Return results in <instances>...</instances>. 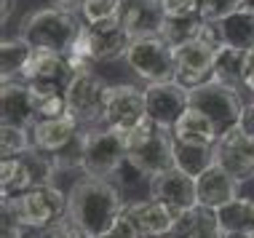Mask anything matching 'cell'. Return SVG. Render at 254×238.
<instances>
[{
  "label": "cell",
  "mask_w": 254,
  "mask_h": 238,
  "mask_svg": "<svg viewBox=\"0 0 254 238\" xmlns=\"http://www.w3.org/2000/svg\"><path fill=\"white\" fill-rule=\"evenodd\" d=\"M123 190L110 179L86 174L67 193V217L83 230L86 238H99L126 212Z\"/></svg>",
  "instance_id": "obj_1"
},
{
  "label": "cell",
  "mask_w": 254,
  "mask_h": 238,
  "mask_svg": "<svg viewBox=\"0 0 254 238\" xmlns=\"http://www.w3.org/2000/svg\"><path fill=\"white\" fill-rule=\"evenodd\" d=\"M80 27H83V19L75 16V11H64L59 5H54V8H40L27 13L22 27H19V35L32 49L67 54L72 49Z\"/></svg>",
  "instance_id": "obj_2"
},
{
  "label": "cell",
  "mask_w": 254,
  "mask_h": 238,
  "mask_svg": "<svg viewBox=\"0 0 254 238\" xmlns=\"http://www.w3.org/2000/svg\"><path fill=\"white\" fill-rule=\"evenodd\" d=\"M219 46H222L219 27L211 22H203L198 38L174 49V62H177L174 80L180 86H185L188 91L206 83V80H211L214 78V57H217Z\"/></svg>",
  "instance_id": "obj_3"
},
{
  "label": "cell",
  "mask_w": 254,
  "mask_h": 238,
  "mask_svg": "<svg viewBox=\"0 0 254 238\" xmlns=\"http://www.w3.org/2000/svg\"><path fill=\"white\" fill-rule=\"evenodd\" d=\"M3 214L30 230H46L67 214V195L57 185H38L22 195L3 198Z\"/></svg>",
  "instance_id": "obj_4"
},
{
  "label": "cell",
  "mask_w": 254,
  "mask_h": 238,
  "mask_svg": "<svg viewBox=\"0 0 254 238\" xmlns=\"http://www.w3.org/2000/svg\"><path fill=\"white\" fill-rule=\"evenodd\" d=\"M188 99H190V107L201 110L214 123V128L219 134L236 128L238 120H241L244 107H246V102L241 99L236 86L222 83V80H214V78L206 80L201 86H195V88H190Z\"/></svg>",
  "instance_id": "obj_5"
},
{
  "label": "cell",
  "mask_w": 254,
  "mask_h": 238,
  "mask_svg": "<svg viewBox=\"0 0 254 238\" xmlns=\"http://www.w3.org/2000/svg\"><path fill=\"white\" fill-rule=\"evenodd\" d=\"M126 62L147 83H166V80H174L177 75L174 46L163 35L134 38L126 51Z\"/></svg>",
  "instance_id": "obj_6"
},
{
  "label": "cell",
  "mask_w": 254,
  "mask_h": 238,
  "mask_svg": "<svg viewBox=\"0 0 254 238\" xmlns=\"http://www.w3.org/2000/svg\"><path fill=\"white\" fill-rule=\"evenodd\" d=\"M126 163V145L121 131L110 126L91 128L83 134V172L91 177H110L118 174V169Z\"/></svg>",
  "instance_id": "obj_7"
},
{
  "label": "cell",
  "mask_w": 254,
  "mask_h": 238,
  "mask_svg": "<svg viewBox=\"0 0 254 238\" xmlns=\"http://www.w3.org/2000/svg\"><path fill=\"white\" fill-rule=\"evenodd\" d=\"M110 86L102 80L94 70H80L75 72L67 83L64 99H67V113L78 118V123H102L105 113V99H107Z\"/></svg>",
  "instance_id": "obj_8"
},
{
  "label": "cell",
  "mask_w": 254,
  "mask_h": 238,
  "mask_svg": "<svg viewBox=\"0 0 254 238\" xmlns=\"http://www.w3.org/2000/svg\"><path fill=\"white\" fill-rule=\"evenodd\" d=\"M72 75L64 54L46 49H32L30 62L22 70V80L38 94H64Z\"/></svg>",
  "instance_id": "obj_9"
},
{
  "label": "cell",
  "mask_w": 254,
  "mask_h": 238,
  "mask_svg": "<svg viewBox=\"0 0 254 238\" xmlns=\"http://www.w3.org/2000/svg\"><path fill=\"white\" fill-rule=\"evenodd\" d=\"M147 102L145 88H136L131 83L110 86L105 99V113H102V126H110L115 131H128L147 120Z\"/></svg>",
  "instance_id": "obj_10"
},
{
  "label": "cell",
  "mask_w": 254,
  "mask_h": 238,
  "mask_svg": "<svg viewBox=\"0 0 254 238\" xmlns=\"http://www.w3.org/2000/svg\"><path fill=\"white\" fill-rule=\"evenodd\" d=\"M147 193L150 198L166 203L177 217L185 214L188 209L198 206V190H195V177L185 174L182 169L171 166L166 172L155 174L147 179Z\"/></svg>",
  "instance_id": "obj_11"
},
{
  "label": "cell",
  "mask_w": 254,
  "mask_h": 238,
  "mask_svg": "<svg viewBox=\"0 0 254 238\" xmlns=\"http://www.w3.org/2000/svg\"><path fill=\"white\" fill-rule=\"evenodd\" d=\"M145 102H147V115L155 126L161 128H174V123L182 118V113L190 107L188 88L180 86L177 80L166 83H147L145 86Z\"/></svg>",
  "instance_id": "obj_12"
},
{
  "label": "cell",
  "mask_w": 254,
  "mask_h": 238,
  "mask_svg": "<svg viewBox=\"0 0 254 238\" xmlns=\"http://www.w3.org/2000/svg\"><path fill=\"white\" fill-rule=\"evenodd\" d=\"M214 153L217 163L228 169L238 182L254 179V137H249L241 126L219 134Z\"/></svg>",
  "instance_id": "obj_13"
},
{
  "label": "cell",
  "mask_w": 254,
  "mask_h": 238,
  "mask_svg": "<svg viewBox=\"0 0 254 238\" xmlns=\"http://www.w3.org/2000/svg\"><path fill=\"white\" fill-rule=\"evenodd\" d=\"M86 38H88V51L94 62H110V59L126 57L131 35L126 32L121 16H107L99 22H86Z\"/></svg>",
  "instance_id": "obj_14"
},
{
  "label": "cell",
  "mask_w": 254,
  "mask_h": 238,
  "mask_svg": "<svg viewBox=\"0 0 254 238\" xmlns=\"http://www.w3.org/2000/svg\"><path fill=\"white\" fill-rule=\"evenodd\" d=\"M126 161L134 163L145 177H155L174 166V137L169 128L158 126L150 137L126 153Z\"/></svg>",
  "instance_id": "obj_15"
},
{
  "label": "cell",
  "mask_w": 254,
  "mask_h": 238,
  "mask_svg": "<svg viewBox=\"0 0 254 238\" xmlns=\"http://www.w3.org/2000/svg\"><path fill=\"white\" fill-rule=\"evenodd\" d=\"M0 115L3 123L8 126H22V128H32L38 120L35 113V94L24 80H3L0 88Z\"/></svg>",
  "instance_id": "obj_16"
},
{
  "label": "cell",
  "mask_w": 254,
  "mask_h": 238,
  "mask_svg": "<svg viewBox=\"0 0 254 238\" xmlns=\"http://www.w3.org/2000/svg\"><path fill=\"white\" fill-rule=\"evenodd\" d=\"M126 32L134 38H147V35H161L166 13H163L161 0H123L118 11Z\"/></svg>",
  "instance_id": "obj_17"
},
{
  "label": "cell",
  "mask_w": 254,
  "mask_h": 238,
  "mask_svg": "<svg viewBox=\"0 0 254 238\" xmlns=\"http://www.w3.org/2000/svg\"><path fill=\"white\" fill-rule=\"evenodd\" d=\"M126 214L131 217L142 238H166L177 222V214L171 212L166 203L147 198V201H134L126 206Z\"/></svg>",
  "instance_id": "obj_18"
},
{
  "label": "cell",
  "mask_w": 254,
  "mask_h": 238,
  "mask_svg": "<svg viewBox=\"0 0 254 238\" xmlns=\"http://www.w3.org/2000/svg\"><path fill=\"white\" fill-rule=\"evenodd\" d=\"M238 185L241 182L233 177L225 166H219L214 161L206 172L195 179V190H198V203L209 209H219L228 201H233L238 195Z\"/></svg>",
  "instance_id": "obj_19"
},
{
  "label": "cell",
  "mask_w": 254,
  "mask_h": 238,
  "mask_svg": "<svg viewBox=\"0 0 254 238\" xmlns=\"http://www.w3.org/2000/svg\"><path fill=\"white\" fill-rule=\"evenodd\" d=\"M78 118H72L70 113L62 115V118H49V120H35V126L30 128L32 134V147H38V150L43 153H59L64 150L70 142L78 137Z\"/></svg>",
  "instance_id": "obj_20"
},
{
  "label": "cell",
  "mask_w": 254,
  "mask_h": 238,
  "mask_svg": "<svg viewBox=\"0 0 254 238\" xmlns=\"http://www.w3.org/2000/svg\"><path fill=\"white\" fill-rule=\"evenodd\" d=\"M171 137L177 142H188V145H217L219 131L201 110L188 107L182 113V118L174 123V128H171Z\"/></svg>",
  "instance_id": "obj_21"
},
{
  "label": "cell",
  "mask_w": 254,
  "mask_h": 238,
  "mask_svg": "<svg viewBox=\"0 0 254 238\" xmlns=\"http://www.w3.org/2000/svg\"><path fill=\"white\" fill-rule=\"evenodd\" d=\"M219 230L225 233V238L230 236H241L246 230L254 228V198H241L236 195L233 201H228L225 206L214 209Z\"/></svg>",
  "instance_id": "obj_22"
},
{
  "label": "cell",
  "mask_w": 254,
  "mask_h": 238,
  "mask_svg": "<svg viewBox=\"0 0 254 238\" xmlns=\"http://www.w3.org/2000/svg\"><path fill=\"white\" fill-rule=\"evenodd\" d=\"M217 27H219L222 43L233 46V49L246 51L254 46V13L252 11H246V8L233 11L230 16H225Z\"/></svg>",
  "instance_id": "obj_23"
},
{
  "label": "cell",
  "mask_w": 254,
  "mask_h": 238,
  "mask_svg": "<svg viewBox=\"0 0 254 238\" xmlns=\"http://www.w3.org/2000/svg\"><path fill=\"white\" fill-rule=\"evenodd\" d=\"M214 161H217L214 145H188V142L174 139V166L182 169L185 174L198 179Z\"/></svg>",
  "instance_id": "obj_24"
},
{
  "label": "cell",
  "mask_w": 254,
  "mask_h": 238,
  "mask_svg": "<svg viewBox=\"0 0 254 238\" xmlns=\"http://www.w3.org/2000/svg\"><path fill=\"white\" fill-rule=\"evenodd\" d=\"M32 57V46L27 43L22 35L16 38H5L0 43V72H3V80H19L22 78V70L27 67Z\"/></svg>",
  "instance_id": "obj_25"
},
{
  "label": "cell",
  "mask_w": 254,
  "mask_h": 238,
  "mask_svg": "<svg viewBox=\"0 0 254 238\" xmlns=\"http://www.w3.org/2000/svg\"><path fill=\"white\" fill-rule=\"evenodd\" d=\"M0 187H3V198H13V195H22L30 187H35L32 174L22 155L3 158V163H0Z\"/></svg>",
  "instance_id": "obj_26"
},
{
  "label": "cell",
  "mask_w": 254,
  "mask_h": 238,
  "mask_svg": "<svg viewBox=\"0 0 254 238\" xmlns=\"http://www.w3.org/2000/svg\"><path fill=\"white\" fill-rule=\"evenodd\" d=\"M241 70H244V51L222 43L214 57V80H222V83H230V86H244Z\"/></svg>",
  "instance_id": "obj_27"
},
{
  "label": "cell",
  "mask_w": 254,
  "mask_h": 238,
  "mask_svg": "<svg viewBox=\"0 0 254 238\" xmlns=\"http://www.w3.org/2000/svg\"><path fill=\"white\" fill-rule=\"evenodd\" d=\"M201 27H203L201 13H190V16H171V19H166V22H163L161 35L177 49V46H182V43H188V40L198 38Z\"/></svg>",
  "instance_id": "obj_28"
},
{
  "label": "cell",
  "mask_w": 254,
  "mask_h": 238,
  "mask_svg": "<svg viewBox=\"0 0 254 238\" xmlns=\"http://www.w3.org/2000/svg\"><path fill=\"white\" fill-rule=\"evenodd\" d=\"M27 150H32L30 128L3 123V128H0V155L3 158H16V155H24Z\"/></svg>",
  "instance_id": "obj_29"
},
{
  "label": "cell",
  "mask_w": 254,
  "mask_h": 238,
  "mask_svg": "<svg viewBox=\"0 0 254 238\" xmlns=\"http://www.w3.org/2000/svg\"><path fill=\"white\" fill-rule=\"evenodd\" d=\"M123 0H80L78 16L83 22H99V19L107 16H118Z\"/></svg>",
  "instance_id": "obj_30"
},
{
  "label": "cell",
  "mask_w": 254,
  "mask_h": 238,
  "mask_svg": "<svg viewBox=\"0 0 254 238\" xmlns=\"http://www.w3.org/2000/svg\"><path fill=\"white\" fill-rule=\"evenodd\" d=\"M35 94V113L38 120H49V118H62L67 115V99L64 94Z\"/></svg>",
  "instance_id": "obj_31"
},
{
  "label": "cell",
  "mask_w": 254,
  "mask_h": 238,
  "mask_svg": "<svg viewBox=\"0 0 254 238\" xmlns=\"http://www.w3.org/2000/svg\"><path fill=\"white\" fill-rule=\"evenodd\" d=\"M241 8V0H201V13L203 22H211V24H219L225 16H230L233 11Z\"/></svg>",
  "instance_id": "obj_32"
},
{
  "label": "cell",
  "mask_w": 254,
  "mask_h": 238,
  "mask_svg": "<svg viewBox=\"0 0 254 238\" xmlns=\"http://www.w3.org/2000/svg\"><path fill=\"white\" fill-rule=\"evenodd\" d=\"M40 238H86L83 230H80L75 222L70 220V217H62V220H57L51 228L40 230Z\"/></svg>",
  "instance_id": "obj_33"
},
{
  "label": "cell",
  "mask_w": 254,
  "mask_h": 238,
  "mask_svg": "<svg viewBox=\"0 0 254 238\" xmlns=\"http://www.w3.org/2000/svg\"><path fill=\"white\" fill-rule=\"evenodd\" d=\"M99 238H142V236H139V230H136V225L131 222V217L123 212Z\"/></svg>",
  "instance_id": "obj_34"
},
{
  "label": "cell",
  "mask_w": 254,
  "mask_h": 238,
  "mask_svg": "<svg viewBox=\"0 0 254 238\" xmlns=\"http://www.w3.org/2000/svg\"><path fill=\"white\" fill-rule=\"evenodd\" d=\"M161 5H163L166 19H171V16H190V13H198L201 0H161Z\"/></svg>",
  "instance_id": "obj_35"
},
{
  "label": "cell",
  "mask_w": 254,
  "mask_h": 238,
  "mask_svg": "<svg viewBox=\"0 0 254 238\" xmlns=\"http://www.w3.org/2000/svg\"><path fill=\"white\" fill-rule=\"evenodd\" d=\"M241 83L254 91V46L244 51V70H241Z\"/></svg>",
  "instance_id": "obj_36"
},
{
  "label": "cell",
  "mask_w": 254,
  "mask_h": 238,
  "mask_svg": "<svg viewBox=\"0 0 254 238\" xmlns=\"http://www.w3.org/2000/svg\"><path fill=\"white\" fill-rule=\"evenodd\" d=\"M238 126L244 128L249 137H254V102H249V105L244 107V113H241V120H238Z\"/></svg>",
  "instance_id": "obj_37"
},
{
  "label": "cell",
  "mask_w": 254,
  "mask_h": 238,
  "mask_svg": "<svg viewBox=\"0 0 254 238\" xmlns=\"http://www.w3.org/2000/svg\"><path fill=\"white\" fill-rule=\"evenodd\" d=\"M54 5H59V8H64V11H78L80 0H54Z\"/></svg>",
  "instance_id": "obj_38"
},
{
  "label": "cell",
  "mask_w": 254,
  "mask_h": 238,
  "mask_svg": "<svg viewBox=\"0 0 254 238\" xmlns=\"http://www.w3.org/2000/svg\"><path fill=\"white\" fill-rule=\"evenodd\" d=\"M13 0H3V13H0V19H3V24H8V19H11V11H13Z\"/></svg>",
  "instance_id": "obj_39"
},
{
  "label": "cell",
  "mask_w": 254,
  "mask_h": 238,
  "mask_svg": "<svg viewBox=\"0 0 254 238\" xmlns=\"http://www.w3.org/2000/svg\"><path fill=\"white\" fill-rule=\"evenodd\" d=\"M241 8H246V11L254 13V0H241Z\"/></svg>",
  "instance_id": "obj_40"
}]
</instances>
